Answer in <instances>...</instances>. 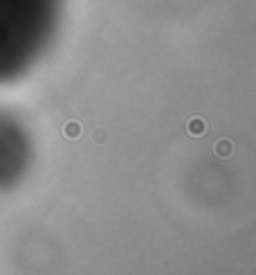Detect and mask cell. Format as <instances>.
<instances>
[{
	"instance_id": "2",
	"label": "cell",
	"mask_w": 256,
	"mask_h": 275,
	"mask_svg": "<svg viewBox=\"0 0 256 275\" xmlns=\"http://www.w3.org/2000/svg\"><path fill=\"white\" fill-rule=\"evenodd\" d=\"M187 131H189V136H203L207 131V122L203 118H191L187 124Z\"/></svg>"
},
{
	"instance_id": "4",
	"label": "cell",
	"mask_w": 256,
	"mask_h": 275,
	"mask_svg": "<svg viewBox=\"0 0 256 275\" xmlns=\"http://www.w3.org/2000/svg\"><path fill=\"white\" fill-rule=\"evenodd\" d=\"M106 138H108L106 129H95V131H92V140H95L97 144H103L106 142Z\"/></svg>"
},
{
	"instance_id": "3",
	"label": "cell",
	"mask_w": 256,
	"mask_h": 275,
	"mask_svg": "<svg viewBox=\"0 0 256 275\" xmlns=\"http://www.w3.org/2000/svg\"><path fill=\"white\" fill-rule=\"evenodd\" d=\"M63 133H65V138H70V140H77V138L81 136V124H79V122H68L65 127H63Z\"/></svg>"
},
{
	"instance_id": "1",
	"label": "cell",
	"mask_w": 256,
	"mask_h": 275,
	"mask_svg": "<svg viewBox=\"0 0 256 275\" xmlns=\"http://www.w3.org/2000/svg\"><path fill=\"white\" fill-rule=\"evenodd\" d=\"M213 153H216V158H220V160H229V158L234 156V142L227 140V138H220V140H216V144H213Z\"/></svg>"
}]
</instances>
